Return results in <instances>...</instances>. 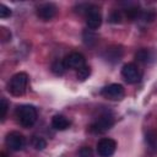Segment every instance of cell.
Instances as JSON below:
<instances>
[{
  "mask_svg": "<svg viewBox=\"0 0 157 157\" xmlns=\"http://www.w3.org/2000/svg\"><path fill=\"white\" fill-rule=\"evenodd\" d=\"M114 124V119L112 115H102L99 117L96 121H93L91 125H90V130L91 132L93 134H104L107 132Z\"/></svg>",
  "mask_w": 157,
  "mask_h": 157,
  "instance_id": "3957f363",
  "label": "cell"
},
{
  "mask_svg": "<svg viewBox=\"0 0 157 157\" xmlns=\"http://www.w3.org/2000/svg\"><path fill=\"white\" fill-rule=\"evenodd\" d=\"M56 6L53 2H45L37 7V16L43 21H49L56 15Z\"/></svg>",
  "mask_w": 157,
  "mask_h": 157,
  "instance_id": "30bf717a",
  "label": "cell"
},
{
  "mask_svg": "<svg viewBox=\"0 0 157 157\" xmlns=\"http://www.w3.org/2000/svg\"><path fill=\"white\" fill-rule=\"evenodd\" d=\"M5 142L7 145V147L12 151H21L25 145H26V139L22 134L17 132V131H11L6 135Z\"/></svg>",
  "mask_w": 157,
  "mask_h": 157,
  "instance_id": "5b68a950",
  "label": "cell"
},
{
  "mask_svg": "<svg viewBox=\"0 0 157 157\" xmlns=\"http://www.w3.org/2000/svg\"><path fill=\"white\" fill-rule=\"evenodd\" d=\"M52 71L55 75H58V76L64 75L65 71H66V66L64 64V60H56V61H54L52 64Z\"/></svg>",
  "mask_w": 157,
  "mask_h": 157,
  "instance_id": "5bb4252c",
  "label": "cell"
},
{
  "mask_svg": "<svg viewBox=\"0 0 157 157\" xmlns=\"http://www.w3.org/2000/svg\"><path fill=\"white\" fill-rule=\"evenodd\" d=\"M135 58H136L137 61L146 64V63H150V61H151L152 54H151V52H150L148 49H140V50L135 54Z\"/></svg>",
  "mask_w": 157,
  "mask_h": 157,
  "instance_id": "4fadbf2b",
  "label": "cell"
},
{
  "mask_svg": "<svg viewBox=\"0 0 157 157\" xmlns=\"http://www.w3.org/2000/svg\"><path fill=\"white\" fill-rule=\"evenodd\" d=\"M102 96L108 98V99H112V101H119L124 97L125 92H124V87L119 83H110L108 86H105L103 90H102Z\"/></svg>",
  "mask_w": 157,
  "mask_h": 157,
  "instance_id": "52a82bcc",
  "label": "cell"
},
{
  "mask_svg": "<svg viewBox=\"0 0 157 157\" xmlns=\"http://www.w3.org/2000/svg\"><path fill=\"white\" fill-rule=\"evenodd\" d=\"M117 148V142L113 139L104 137L101 139L97 144V152L101 157H110L115 152Z\"/></svg>",
  "mask_w": 157,
  "mask_h": 157,
  "instance_id": "8992f818",
  "label": "cell"
},
{
  "mask_svg": "<svg viewBox=\"0 0 157 157\" xmlns=\"http://www.w3.org/2000/svg\"><path fill=\"white\" fill-rule=\"evenodd\" d=\"M91 75V67L90 66H87V65H85V66H82L81 69H78L77 70V80H80V81H85L86 78H88V76Z\"/></svg>",
  "mask_w": 157,
  "mask_h": 157,
  "instance_id": "9a60e30c",
  "label": "cell"
},
{
  "mask_svg": "<svg viewBox=\"0 0 157 157\" xmlns=\"http://www.w3.org/2000/svg\"><path fill=\"white\" fill-rule=\"evenodd\" d=\"M32 145H33V147L37 148V150H44V148L47 147V141H45L43 137H40V136H33V139H32Z\"/></svg>",
  "mask_w": 157,
  "mask_h": 157,
  "instance_id": "2e32d148",
  "label": "cell"
},
{
  "mask_svg": "<svg viewBox=\"0 0 157 157\" xmlns=\"http://www.w3.org/2000/svg\"><path fill=\"white\" fill-rule=\"evenodd\" d=\"M1 157H6V156H5V155H4V153H1Z\"/></svg>",
  "mask_w": 157,
  "mask_h": 157,
  "instance_id": "44dd1931",
  "label": "cell"
},
{
  "mask_svg": "<svg viewBox=\"0 0 157 157\" xmlns=\"http://www.w3.org/2000/svg\"><path fill=\"white\" fill-rule=\"evenodd\" d=\"M120 20H121V13L118 12V11H114V12L110 15V18H109V21H110L112 23H118V22H120Z\"/></svg>",
  "mask_w": 157,
  "mask_h": 157,
  "instance_id": "d6986e66",
  "label": "cell"
},
{
  "mask_svg": "<svg viewBox=\"0 0 157 157\" xmlns=\"http://www.w3.org/2000/svg\"><path fill=\"white\" fill-rule=\"evenodd\" d=\"M86 25L90 29H97L102 25V15L99 12V9L94 5L87 6L86 9Z\"/></svg>",
  "mask_w": 157,
  "mask_h": 157,
  "instance_id": "277c9868",
  "label": "cell"
},
{
  "mask_svg": "<svg viewBox=\"0 0 157 157\" xmlns=\"http://www.w3.org/2000/svg\"><path fill=\"white\" fill-rule=\"evenodd\" d=\"M82 39L87 47H93L97 42V36L92 29H85L82 33Z\"/></svg>",
  "mask_w": 157,
  "mask_h": 157,
  "instance_id": "7c38bea8",
  "label": "cell"
},
{
  "mask_svg": "<svg viewBox=\"0 0 157 157\" xmlns=\"http://www.w3.org/2000/svg\"><path fill=\"white\" fill-rule=\"evenodd\" d=\"M52 126L54 129H56V130H66L70 126V121L64 115L56 114L52 119Z\"/></svg>",
  "mask_w": 157,
  "mask_h": 157,
  "instance_id": "8fae6325",
  "label": "cell"
},
{
  "mask_svg": "<svg viewBox=\"0 0 157 157\" xmlns=\"http://www.w3.org/2000/svg\"><path fill=\"white\" fill-rule=\"evenodd\" d=\"M80 155H81V157H92L93 153L90 147H82L80 150Z\"/></svg>",
  "mask_w": 157,
  "mask_h": 157,
  "instance_id": "ffe728a7",
  "label": "cell"
},
{
  "mask_svg": "<svg viewBox=\"0 0 157 157\" xmlns=\"http://www.w3.org/2000/svg\"><path fill=\"white\" fill-rule=\"evenodd\" d=\"M10 16H11V10L6 5L0 4V17L6 18V17H10Z\"/></svg>",
  "mask_w": 157,
  "mask_h": 157,
  "instance_id": "ac0fdd59",
  "label": "cell"
},
{
  "mask_svg": "<svg viewBox=\"0 0 157 157\" xmlns=\"http://www.w3.org/2000/svg\"><path fill=\"white\" fill-rule=\"evenodd\" d=\"M37 117H38L37 109L33 105L25 104V105L18 107V109H17V118H18L20 124L23 128L33 126L34 123L37 121Z\"/></svg>",
  "mask_w": 157,
  "mask_h": 157,
  "instance_id": "6da1fadb",
  "label": "cell"
},
{
  "mask_svg": "<svg viewBox=\"0 0 157 157\" xmlns=\"http://www.w3.org/2000/svg\"><path fill=\"white\" fill-rule=\"evenodd\" d=\"M121 76L124 77V80L128 82V83H136L140 81V77H141V74L137 69V66L132 63H129V64H125L121 69Z\"/></svg>",
  "mask_w": 157,
  "mask_h": 157,
  "instance_id": "ba28073f",
  "label": "cell"
},
{
  "mask_svg": "<svg viewBox=\"0 0 157 157\" xmlns=\"http://www.w3.org/2000/svg\"><path fill=\"white\" fill-rule=\"evenodd\" d=\"M7 108H9V103L5 98H1V102H0V110H1V114H0V118L1 120L5 119L6 117V113H7Z\"/></svg>",
  "mask_w": 157,
  "mask_h": 157,
  "instance_id": "e0dca14e",
  "label": "cell"
},
{
  "mask_svg": "<svg viewBox=\"0 0 157 157\" xmlns=\"http://www.w3.org/2000/svg\"><path fill=\"white\" fill-rule=\"evenodd\" d=\"M27 85H28V75L26 72H17L10 80L9 91L13 96H22L26 92Z\"/></svg>",
  "mask_w": 157,
  "mask_h": 157,
  "instance_id": "7a4b0ae2",
  "label": "cell"
},
{
  "mask_svg": "<svg viewBox=\"0 0 157 157\" xmlns=\"http://www.w3.org/2000/svg\"><path fill=\"white\" fill-rule=\"evenodd\" d=\"M63 60H64V64H65L66 69H75V70H78V69H81L82 66L86 65L85 56H83L81 53H77V52L70 53V54L66 55Z\"/></svg>",
  "mask_w": 157,
  "mask_h": 157,
  "instance_id": "9c48e42d",
  "label": "cell"
}]
</instances>
